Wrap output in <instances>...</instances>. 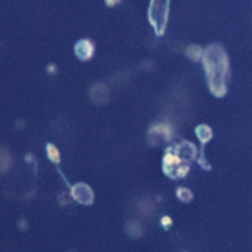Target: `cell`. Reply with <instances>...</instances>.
Instances as JSON below:
<instances>
[{"mask_svg": "<svg viewBox=\"0 0 252 252\" xmlns=\"http://www.w3.org/2000/svg\"><path fill=\"white\" fill-rule=\"evenodd\" d=\"M203 63L210 91L216 96H223L226 92V83H228V57L224 50L219 44H210L204 50Z\"/></svg>", "mask_w": 252, "mask_h": 252, "instance_id": "1", "label": "cell"}, {"mask_svg": "<svg viewBox=\"0 0 252 252\" xmlns=\"http://www.w3.org/2000/svg\"><path fill=\"white\" fill-rule=\"evenodd\" d=\"M76 54L77 57H81V59H89V57L94 54V46H92L91 41H81L76 44Z\"/></svg>", "mask_w": 252, "mask_h": 252, "instance_id": "3", "label": "cell"}, {"mask_svg": "<svg viewBox=\"0 0 252 252\" xmlns=\"http://www.w3.org/2000/svg\"><path fill=\"white\" fill-rule=\"evenodd\" d=\"M168 9L169 0H151L149 6V21L155 26L157 33L160 35L164 28H166V21H168Z\"/></svg>", "mask_w": 252, "mask_h": 252, "instance_id": "2", "label": "cell"}]
</instances>
